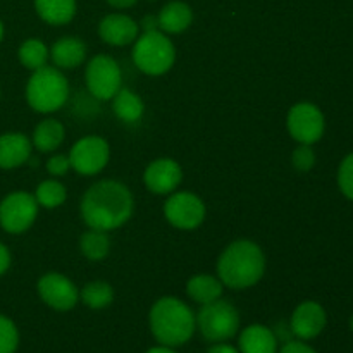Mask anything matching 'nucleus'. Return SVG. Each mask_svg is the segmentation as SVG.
<instances>
[{"mask_svg": "<svg viewBox=\"0 0 353 353\" xmlns=\"http://www.w3.org/2000/svg\"><path fill=\"white\" fill-rule=\"evenodd\" d=\"M207 353H241L238 350V347H233L228 341H223V343H212V347L209 348Z\"/></svg>", "mask_w": 353, "mask_h": 353, "instance_id": "obj_35", "label": "nucleus"}, {"mask_svg": "<svg viewBox=\"0 0 353 353\" xmlns=\"http://www.w3.org/2000/svg\"><path fill=\"white\" fill-rule=\"evenodd\" d=\"M138 26H140L141 33H143V31H157L159 30L157 16H145Z\"/></svg>", "mask_w": 353, "mask_h": 353, "instance_id": "obj_34", "label": "nucleus"}, {"mask_svg": "<svg viewBox=\"0 0 353 353\" xmlns=\"http://www.w3.org/2000/svg\"><path fill=\"white\" fill-rule=\"evenodd\" d=\"M33 143L19 131L0 134V169H17L26 164L31 157Z\"/></svg>", "mask_w": 353, "mask_h": 353, "instance_id": "obj_16", "label": "nucleus"}, {"mask_svg": "<svg viewBox=\"0 0 353 353\" xmlns=\"http://www.w3.org/2000/svg\"><path fill=\"white\" fill-rule=\"evenodd\" d=\"M65 140V128L64 124L54 117L40 121L34 126L33 134H31V143L41 154H50L55 152Z\"/></svg>", "mask_w": 353, "mask_h": 353, "instance_id": "obj_20", "label": "nucleus"}, {"mask_svg": "<svg viewBox=\"0 0 353 353\" xmlns=\"http://www.w3.org/2000/svg\"><path fill=\"white\" fill-rule=\"evenodd\" d=\"M145 353H178V352H176L174 348H171V347H165V345H157V347L148 348V350Z\"/></svg>", "mask_w": 353, "mask_h": 353, "instance_id": "obj_37", "label": "nucleus"}, {"mask_svg": "<svg viewBox=\"0 0 353 353\" xmlns=\"http://www.w3.org/2000/svg\"><path fill=\"white\" fill-rule=\"evenodd\" d=\"M17 59H19L21 65L33 72L47 65L48 59H50V48L38 38H28L19 45Z\"/></svg>", "mask_w": 353, "mask_h": 353, "instance_id": "obj_25", "label": "nucleus"}, {"mask_svg": "<svg viewBox=\"0 0 353 353\" xmlns=\"http://www.w3.org/2000/svg\"><path fill=\"white\" fill-rule=\"evenodd\" d=\"M348 326H350V331L353 333V316L350 317V321H348Z\"/></svg>", "mask_w": 353, "mask_h": 353, "instance_id": "obj_39", "label": "nucleus"}, {"mask_svg": "<svg viewBox=\"0 0 353 353\" xmlns=\"http://www.w3.org/2000/svg\"><path fill=\"white\" fill-rule=\"evenodd\" d=\"M238 350L241 353H278L279 340L276 331L264 324H250L240 331Z\"/></svg>", "mask_w": 353, "mask_h": 353, "instance_id": "obj_17", "label": "nucleus"}, {"mask_svg": "<svg viewBox=\"0 0 353 353\" xmlns=\"http://www.w3.org/2000/svg\"><path fill=\"white\" fill-rule=\"evenodd\" d=\"M3 33H6V30H3V23L0 21V41L3 40Z\"/></svg>", "mask_w": 353, "mask_h": 353, "instance_id": "obj_38", "label": "nucleus"}, {"mask_svg": "<svg viewBox=\"0 0 353 353\" xmlns=\"http://www.w3.org/2000/svg\"><path fill=\"white\" fill-rule=\"evenodd\" d=\"M34 10L45 23L64 26L76 16V0H34Z\"/></svg>", "mask_w": 353, "mask_h": 353, "instance_id": "obj_22", "label": "nucleus"}, {"mask_svg": "<svg viewBox=\"0 0 353 353\" xmlns=\"http://www.w3.org/2000/svg\"><path fill=\"white\" fill-rule=\"evenodd\" d=\"M265 254L261 245L252 240H234L217 259V278L230 290H248L265 274Z\"/></svg>", "mask_w": 353, "mask_h": 353, "instance_id": "obj_2", "label": "nucleus"}, {"mask_svg": "<svg viewBox=\"0 0 353 353\" xmlns=\"http://www.w3.org/2000/svg\"><path fill=\"white\" fill-rule=\"evenodd\" d=\"M317 162L316 150L312 148V145H300L293 150L292 154V165L299 172H309L312 171L314 165Z\"/></svg>", "mask_w": 353, "mask_h": 353, "instance_id": "obj_30", "label": "nucleus"}, {"mask_svg": "<svg viewBox=\"0 0 353 353\" xmlns=\"http://www.w3.org/2000/svg\"><path fill=\"white\" fill-rule=\"evenodd\" d=\"M112 110L116 117L123 123L133 124L143 117L145 103L138 93L131 92L130 88H121L116 95L112 97Z\"/></svg>", "mask_w": 353, "mask_h": 353, "instance_id": "obj_23", "label": "nucleus"}, {"mask_svg": "<svg viewBox=\"0 0 353 353\" xmlns=\"http://www.w3.org/2000/svg\"><path fill=\"white\" fill-rule=\"evenodd\" d=\"M86 43L78 37H62L50 47V59L61 71H71L86 61Z\"/></svg>", "mask_w": 353, "mask_h": 353, "instance_id": "obj_18", "label": "nucleus"}, {"mask_svg": "<svg viewBox=\"0 0 353 353\" xmlns=\"http://www.w3.org/2000/svg\"><path fill=\"white\" fill-rule=\"evenodd\" d=\"M183 181V169L171 157H159L152 161L143 171V185L154 195H171Z\"/></svg>", "mask_w": 353, "mask_h": 353, "instance_id": "obj_14", "label": "nucleus"}, {"mask_svg": "<svg viewBox=\"0 0 353 353\" xmlns=\"http://www.w3.org/2000/svg\"><path fill=\"white\" fill-rule=\"evenodd\" d=\"M71 169L81 176H97L110 161V145L105 138L88 134L76 141L68 154Z\"/></svg>", "mask_w": 353, "mask_h": 353, "instance_id": "obj_10", "label": "nucleus"}, {"mask_svg": "<svg viewBox=\"0 0 353 353\" xmlns=\"http://www.w3.org/2000/svg\"><path fill=\"white\" fill-rule=\"evenodd\" d=\"M207 207L199 195L192 192H178L168 195L164 203V217L172 228L193 231L205 221Z\"/></svg>", "mask_w": 353, "mask_h": 353, "instance_id": "obj_11", "label": "nucleus"}, {"mask_svg": "<svg viewBox=\"0 0 353 353\" xmlns=\"http://www.w3.org/2000/svg\"><path fill=\"white\" fill-rule=\"evenodd\" d=\"M224 285L217 276L212 274H195L186 281V295L199 305L216 302L223 299Z\"/></svg>", "mask_w": 353, "mask_h": 353, "instance_id": "obj_21", "label": "nucleus"}, {"mask_svg": "<svg viewBox=\"0 0 353 353\" xmlns=\"http://www.w3.org/2000/svg\"><path fill=\"white\" fill-rule=\"evenodd\" d=\"M85 83L88 92L99 100H110L123 88V72L114 57L99 54L92 57L85 69Z\"/></svg>", "mask_w": 353, "mask_h": 353, "instance_id": "obj_8", "label": "nucleus"}, {"mask_svg": "<svg viewBox=\"0 0 353 353\" xmlns=\"http://www.w3.org/2000/svg\"><path fill=\"white\" fill-rule=\"evenodd\" d=\"M79 210L90 230L109 233L131 219L134 212L133 193L124 183L100 179L86 190Z\"/></svg>", "mask_w": 353, "mask_h": 353, "instance_id": "obj_1", "label": "nucleus"}, {"mask_svg": "<svg viewBox=\"0 0 353 353\" xmlns=\"http://www.w3.org/2000/svg\"><path fill=\"white\" fill-rule=\"evenodd\" d=\"M19 347V330L12 319L0 314V353H16Z\"/></svg>", "mask_w": 353, "mask_h": 353, "instance_id": "obj_28", "label": "nucleus"}, {"mask_svg": "<svg viewBox=\"0 0 353 353\" xmlns=\"http://www.w3.org/2000/svg\"><path fill=\"white\" fill-rule=\"evenodd\" d=\"M34 195L28 192H12L0 202V228L9 234H23L30 230L38 217Z\"/></svg>", "mask_w": 353, "mask_h": 353, "instance_id": "obj_9", "label": "nucleus"}, {"mask_svg": "<svg viewBox=\"0 0 353 353\" xmlns=\"http://www.w3.org/2000/svg\"><path fill=\"white\" fill-rule=\"evenodd\" d=\"M10 262H12L10 250L2 243V241H0V276H3L7 271H9Z\"/></svg>", "mask_w": 353, "mask_h": 353, "instance_id": "obj_33", "label": "nucleus"}, {"mask_svg": "<svg viewBox=\"0 0 353 353\" xmlns=\"http://www.w3.org/2000/svg\"><path fill=\"white\" fill-rule=\"evenodd\" d=\"M114 9H130L134 3H138V0H107Z\"/></svg>", "mask_w": 353, "mask_h": 353, "instance_id": "obj_36", "label": "nucleus"}, {"mask_svg": "<svg viewBox=\"0 0 353 353\" xmlns=\"http://www.w3.org/2000/svg\"><path fill=\"white\" fill-rule=\"evenodd\" d=\"M140 34V26L126 14H107L99 23V37L110 47H126L134 43Z\"/></svg>", "mask_w": 353, "mask_h": 353, "instance_id": "obj_15", "label": "nucleus"}, {"mask_svg": "<svg viewBox=\"0 0 353 353\" xmlns=\"http://www.w3.org/2000/svg\"><path fill=\"white\" fill-rule=\"evenodd\" d=\"M152 2H154V0H152Z\"/></svg>", "mask_w": 353, "mask_h": 353, "instance_id": "obj_40", "label": "nucleus"}, {"mask_svg": "<svg viewBox=\"0 0 353 353\" xmlns=\"http://www.w3.org/2000/svg\"><path fill=\"white\" fill-rule=\"evenodd\" d=\"M133 62L143 74L162 76L176 62V47L161 30L143 31L133 43Z\"/></svg>", "mask_w": 353, "mask_h": 353, "instance_id": "obj_5", "label": "nucleus"}, {"mask_svg": "<svg viewBox=\"0 0 353 353\" xmlns=\"http://www.w3.org/2000/svg\"><path fill=\"white\" fill-rule=\"evenodd\" d=\"M33 195L34 199H37L38 205L43 207V209L52 210L59 209V207L68 200V190H65V186L62 185L61 181L50 178L41 181L40 185L37 186Z\"/></svg>", "mask_w": 353, "mask_h": 353, "instance_id": "obj_27", "label": "nucleus"}, {"mask_svg": "<svg viewBox=\"0 0 353 353\" xmlns=\"http://www.w3.org/2000/svg\"><path fill=\"white\" fill-rule=\"evenodd\" d=\"M45 169H47V172L52 178H61V176H64L71 169V162H69L68 155L55 154L45 162Z\"/></svg>", "mask_w": 353, "mask_h": 353, "instance_id": "obj_31", "label": "nucleus"}, {"mask_svg": "<svg viewBox=\"0 0 353 353\" xmlns=\"http://www.w3.org/2000/svg\"><path fill=\"white\" fill-rule=\"evenodd\" d=\"M24 95H26L28 105L34 112H57L69 99V81L64 72L55 65H43L31 72Z\"/></svg>", "mask_w": 353, "mask_h": 353, "instance_id": "obj_4", "label": "nucleus"}, {"mask_svg": "<svg viewBox=\"0 0 353 353\" xmlns=\"http://www.w3.org/2000/svg\"><path fill=\"white\" fill-rule=\"evenodd\" d=\"M278 353H317V352L314 350L307 341L296 340L295 338V340L285 341V345L279 348Z\"/></svg>", "mask_w": 353, "mask_h": 353, "instance_id": "obj_32", "label": "nucleus"}, {"mask_svg": "<svg viewBox=\"0 0 353 353\" xmlns=\"http://www.w3.org/2000/svg\"><path fill=\"white\" fill-rule=\"evenodd\" d=\"M195 319L196 330L209 343L230 341L240 333V312L233 303L223 299L200 307Z\"/></svg>", "mask_w": 353, "mask_h": 353, "instance_id": "obj_6", "label": "nucleus"}, {"mask_svg": "<svg viewBox=\"0 0 353 353\" xmlns=\"http://www.w3.org/2000/svg\"><path fill=\"white\" fill-rule=\"evenodd\" d=\"M79 250L90 262H100L109 255L110 238L105 231L90 230L79 238Z\"/></svg>", "mask_w": 353, "mask_h": 353, "instance_id": "obj_24", "label": "nucleus"}, {"mask_svg": "<svg viewBox=\"0 0 353 353\" xmlns=\"http://www.w3.org/2000/svg\"><path fill=\"white\" fill-rule=\"evenodd\" d=\"M336 183L343 196L353 202V152L347 154L338 165Z\"/></svg>", "mask_w": 353, "mask_h": 353, "instance_id": "obj_29", "label": "nucleus"}, {"mask_svg": "<svg viewBox=\"0 0 353 353\" xmlns=\"http://www.w3.org/2000/svg\"><path fill=\"white\" fill-rule=\"evenodd\" d=\"M290 330L293 338L302 341L316 340L327 326V312L319 302L305 300L299 303L290 317Z\"/></svg>", "mask_w": 353, "mask_h": 353, "instance_id": "obj_13", "label": "nucleus"}, {"mask_svg": "<svg viewBox=\"0 0 353 353\" xmlns=\"http://www.w3.org/2000/svg\"><path fill=\"white\" fill-rule=\"evenodd\" d=\"M37 292L41 302L57 312H69L79 302V290L68 276L61 272H47L37 283Z\"/></svg>", "mask_w": 353, "mask_h": 353, "instance_id": "obj_12", "label": "nucleus"}, {"mask_svg": "<svg viewBox=\"0 0 353 353\" xmlns=\"http://www.w3.org/2000/svg\"><path fill=\"white\" fill-rule=\"evenodd\" d=\"M159 30L165 34H179L188 30L193 23V10L188 3L174 2L165 3L157 16Z\"/></svg>", "mask_w": 353, "mask_h": 353, "instance_id": "obj_19", "label": "nucleus"}, {"mask_svg": "<svg viewBox=\"0 0 353 353\" xmlns=\"http://www.w3.org/2000/svg\"><path fill=\"white\" fill-rule=\"evenodd\" d=\"M288 133L296 143L316 145L326 131L324 112L312 102H296L286 116Z\"/></svg>", "mask_w": 353, "mask_h": 353, "instance_id": "obj_7", "label": "nucleus"}, {"mask_svg": "<svg viewBox=\"0 0 353 353\" xmlns=\"http://www.w3.org/2000/svg\"><path fill=\"white\" fill-rule=\"evenodd\" d=\"M148 326L159 345L178 348L188 343L195 334V312L178 296H162L152 305Z\"/></svg>", "mask_w": 353, "mask_h": 353, "instance_id": "obj_3", "label": "nucleus"}, {"mask_svg": "<svg viewBox=\"0 0 353 353\" xmlns=\"http://www.w3.org/2000/svg\"><path fill=\"white\" fill-rule=\"evenodd\" d=\"M79 300L92 310L107 309L114 302V288L107 281H90L79 292Z\"/></svg>", "mask_w": 353, "mask_h": 353, "instance_id": "obj_26", "label": "nucleus"}]
</instances>
